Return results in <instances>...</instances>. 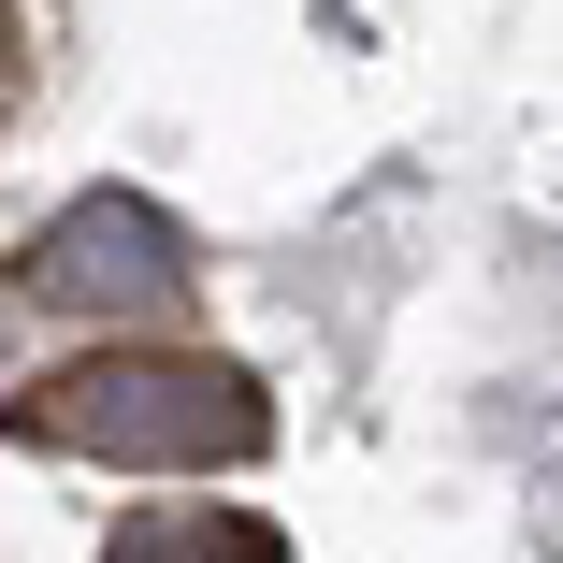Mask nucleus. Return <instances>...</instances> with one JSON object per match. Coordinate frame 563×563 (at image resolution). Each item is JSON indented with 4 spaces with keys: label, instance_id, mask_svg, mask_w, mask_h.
I'll list each match as a JSON object with an SVG mask.
<instances>
[{
    "label": "nucleus",
    "instance_id": "obj_1",
    "mask_svg": "<svg viewBox=\"0 0 563 563\" xmlns=\"http://www.w3.org/2000/svg\"><path fill=\"white\" fill-rule=\"evenodd\" d=\"M174 289H188V246H174V217L131 202V188H87L30 246V303H174Z\"/></svg>",
    "mask_w": 563,
    "mask_h": 563
},
{
    "label": "nucleus",
    "instance_id": "obj_2",
    "mask_svg": "<svg viewBox=\"0 0 563 563\" xmlns=\"http://www.w3.org/2000/svg\"><path fill=\"white\" fill-rule=\"evenodd\" d=\"M73 433H117V448H217V433H261L246 419V376L217 362H101L73 390H44Z\"/></svg>",
    "mask_w": 563,
    "mask_h": 563
}]
</instances>
